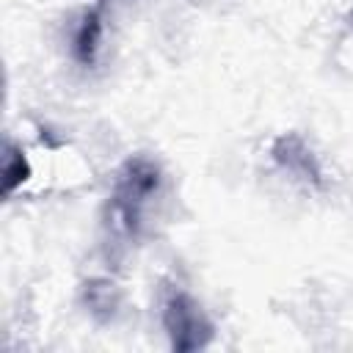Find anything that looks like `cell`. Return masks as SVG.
Masks as SVG:
<instances>
[{"label": "cell", "mask_w": 353, "mask_h": 353, "mask_svg": "<svg viewBox=\"0 0 353 353\" xmlns=\"http://www.w3.org/2000/svg\"><path fill=\"white\" fill-rule=\"evenodd\" d=\"M160 182H163L160 165L149 154H130L119 165L105 210L108 237H113L116 243H130L138 237L143 212L154 199V193L160 190Z\"/></svg>", "instance_id": "cell-1"}, {"label": "cell", "mask_w": 353, "mask_h": 353, "mask_svg": "<svg viewBox=\"0 0 353 353\" xmlns=\"http://www.w3.org/2000/svg\"><path fill=\"white\" fill-rule=\"evenodd\" d=\"M160 317L168 334V345L179 353L204 350L215 336V325L207 317L204 306L185 290H168V295L163 298Z\"/></svg>", "instance_id": "cell-2"}, {"label": "cell", "mask_w": 353, "mask_h": 353, "mask_svg": "<svg viewBox=\"0 0 353 353\" xmlns=\"http://www.w3.org/2000/svg\"><path fill=\"white\" fill-rule=\"evenodd\" d=\"M270 157H273V163L279 168H284L290 176H295L306 188H317L320 190L325 185V174H323V165H320L317 154L309 149V143L298 132L276 135L273 143H270Z\"/></svg>", "instance_id": "cell-3"}, {"label": "cell", "mask_w": 353, "mask_h": 353, "mask_svg": "<svg viewBox=\"0 0 353 353\" xmlns=\"http://www.w3.org/2000/svg\"><path fill=\"white\" fill-rule=\"evenodd\" d=\"M80 301L85 306V312L99 320V323H108L113 320V314L119 312V303H121V295H119V287L110 281V279H88L80 290Z\"/></svg>", "instance_id": "cell-4"}, {"label": "cell", "mask_w": 353, "mask_h": 353, "mask_svg": "<svg viewBox=\"0 0 353 353\" xmlns=\"http://www.w3.org/2000/svg\"><path fill=\"white\" fill-rule=\"evenodd\" d=\"M99 44H102V14H99V8H88L74 30V39H72L74 61L83 66H91L97 61Z\"/></svg>", "instance_id": "cell-5"}, {"label": "cell", "mask_w": 353, "mask_h": 353, "mask_svg": "<svg viewBox=\"0 0 353 353\" xmlns=\"http://www.w3.org/2000/svg\"><path fill=\"white\" fill-rule=\"evenodd\" d=\"M28 179H30L28 154L14 141H6V149H3V196H11Z\"/></svg>", "instance_id": "cell-6"}, {"label": "cell", "mask_w": 353, "mask_h": 353, "mask_svg": "<svg viewBox=\"0 0 353 353\" xmlns=\"http://www.w3.org/2000/svg\"><path fill=\"white\" fill-rule=\"evenodd\" d=\"M102 3H105V0H99V6H102Z\"/></svg>", "instance_id": "cell-7"}, {"label": "cell", "mask_w": 353, "mask_h": 353, "mask_svg": "<svg viewBox=\"0 0 353 353\" xmlns=\"http://www.w3.org/2000/svg\"><path fill=\"white\" fill-rule=\"evenodd\" d=\"M350 19H353V14H350Z\"/></svg>", "instance_id": "cell-8"}]
</instances>
